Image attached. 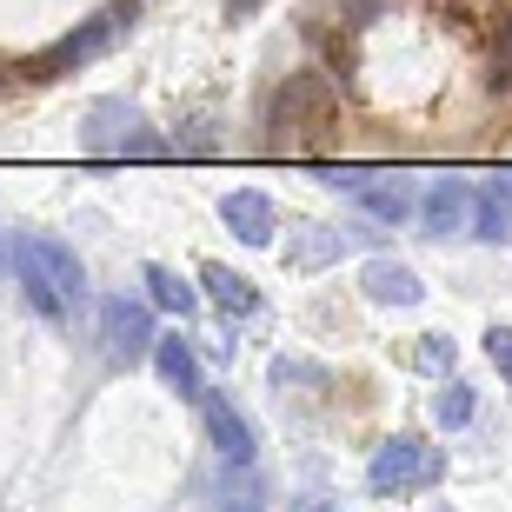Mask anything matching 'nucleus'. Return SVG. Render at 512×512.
<instances>
[{"mask_svg": "<svg viewBox=\"0 0 512 512\" xmlns=\"http://www.w3.org/2000/svg\"><path fill=\"white\" fill-rule=\"evenodd\" d=\"M14 273H20V293L34 300V313H47V320H67L87 300V273H80L74 247L54 240V233H20Z\"/></svg>", "mask_w": 512, "mask_h": 512, "instance_id": "f257e3e1", "label": "nucleus"}, {"mask_svg": "<svg viewBox=\"0 0 512 512\" xmlns=\"http://www.w3.org/2000/svg\"><path fill=\"white\" fill-rule=\"evenodd\" d=\"M340 133V94L326 74H286L273 94V153H320Z\"/></svg>", "mask_w": 512, "mask_h": 512, "instance_id": "f03ea898", "label": "nucleus"}, {"mask_svg": "<svg viewBox=\"0 0 512 512\" xmlns=\"http://www.w3.org/2000/svg\"><path fill=\"white\" fill-rule=\"evenodd\" d=\"M133 20H140V0H114L107 14L80 20L74 34H60L54 47H40V54L20 67V80H60V74H74V67H87V60L107 54V47H114V40L133 27Z\"/></svg>", "mask_w": 512, "mask_h": 512, "instance_id": "7ed1b4c3", "label": "nucleus"}, {"mask_svg": "<svg viewBox=\"0 0 512 512\" xmlns=\"http://www.w3.org/2000/svg\"><path fill=\"white\" fill-rule=\"evenodd\" d=\"M439 479H446V453H439V446H426L419 433L386 439L380 453H373V466H366V486H373L380 499L419 493V486H439Z\"/></svg>", "mask_w": 512, "mask_h": 512, "instance_id": "20e7f679", "label": "nucleus"}, {"mask_svg": "<svg viewBox=\"0 0 512 512\" xmlns=\"http://www.w3.org/2000/svg\"><path fill=\"white\" fill-rule=\"evenodd\" d=\"M80 147L100 153V160H153V153H160V133H147L140 107H127V100H94Z\"/></svg>", "mask_w": 512, "mask_h": 512, "instance_id": "39448f33", "label": "nucleus"}, {"mask_svg": "<svg viewBox=\"0 0 512 512\" xmlns=\"http://www.w3.org/2000/svg\"><path fill=\"white\" fill-rule=\"evenodd\" d=\"M153 346H160V333H153L147 306L127 300V293H120V300H100V353H107V360L114 366H140Z\"/></svg>", "mask_w": 512, "mask_h": 512, "instance_id": "423d86ee", "label": "nucleus"}, {"mask_svg": "<svg viewBox=\"0 0 512 512\" xmlns=\"http://www.w3.org/2000/svg\"><path fill=\"white\" fill-rule=\"evenodd\" d=\"M419 220L433 240H459V233H479V193L466 180H433V193L419 200Z\"/></svg>", "mask_w": 512, "mask_h": 512, "instance_id": "0eeeda50", "label": "nucleus"}, {"mask_svg": "<svg viewBox=\"0 0 512 512\" xmlns=\"http://www.w3.org/2000/svg\"><path fill=\"white\" fill-rule=\"evenodd\" d=\"M200 419H207L213 453L233 459V466H247V459H253V426L233 413V399H227V393H200Z\"/></svg>", "mask_w": 512, "mask_h": 512, "instance_id": "6e6552de", "label": "nucleus"}, {"mask_svg": "<svg viewBox=\"0 0 512 512\" xmlns=\"http://www.w3.org/2000/svg\"><path fill=\"white\" fill-rule=\"evenodd\" d=\"M200 286H207V300L220 306V313H233V320L260 313V286H253L247 273H233L227 260H200Z\"/></svg>", "mask_w": 512, "mask_h": 512, "instance_id": "1a4fd4ad", "label": "nucleus"}, {"mask_svg": "<svg viewBox=\"0 0 512 512\" xmlns=\"http://www.w3.org/2000/svg\"><path fill=\"white\" fill-rule=\"evenodd\" d=\"M360 286H366V300H373V306H419V300H426L419 273H413V266H399V260H366Z\"/></svg>", "mask_w": 512, "mask_h": 512, "instance_id": "9d476101", "label": "nucleus"}, {"mask_svg": "<svg viewBox=\"0 0 512 512\" xmlns=\"http://www.w3.org/2000/svg\"><path fill=\"white\" fill-rule=\"evenodd\" d=\"M220 220L233 227L240 247H266V240H273V200H266V193H227V200H220Z\"/></svg>", "mask_w": 512, "mask_h": 512, "instance_id": "9b49d317", "label": "nucleus"}, {"mask_svg": "<svg viewBox=\"0 0 512 512\" xmlns=\"http://www.w3.org/2000/svg\"><path fill=\"white\" fill-rule=\"evenodd\" d=\"M346 247H353V233H340V227H300L286 240V266H293V273H313V266L340 260Z\"/></svg>", "mask_w": 512, "mask_h": 512, "instance_id": "f8f14e48", "label": "nucleus"}, {"mask_svg": "<svg viewBox=\"0 0 512 512\" xmlns=\"http://www.w3.org/2000/svg\"><path fill=\"white\" fill-rule=\"evenodd\" d=\"M153 366H160V380H167L180 399H200V393H207V386H200V360H193V346L180 340V333H167V340L153 346Z\"/></svg>", "mask_w": 512, "mask_h": 512, "instance_id": "ddd939ff", "label": "nucleus"}, {"mask_svg": "<svg viewBox=\"0 0 512 512\" xmlns=\"http://www.w3.org/2000/svg\"><path fill=\"white\" fill-rule=\"evenodd\" d=\"M479 240H512V173L479 187Z\"/></svg>", "mask_w": 512, "mask_h": 512, "instance_id": "4468645a", "label": "nucleus"}, {"mask_svg": "<svg viewBox=\"0 0 512 512\" xmlns=\"http://www.w3.org/2000/svg\"><path fill=\"white\" fill-rule=\"evenodd\" d=\"M147 286H153V306H167V313H180V320L200 313V286H187L173 266H147Z\"/></svg>", "mask_w": 512, "mask_h": 512, "instance_id": "2eb2a0df", "label": "nucleus"}, {"mask_svg": "<svg viewBox=\"0 0 512 512\" xmlns=\"http://www.w3.org/2000/svg\"><path fill=\"white\" fill-rule=\"evenodd\" d=\"M406 360L419 366V373H453V360H459V346L446 340V333H419V346L406 353Z\"/></svg>", "mask_w": 512, "mask_h": 512, "instance_id": "dca6fc26", "label": "nucleus"}, {"mask_svg": "<svg viewBox=\"0 0 512 512\" xmlns=\"http://www.w3.org/2000/svg\"><path fill=\"white\" fill-rule=\"evenodd\" d=\"M433 419H439V426H466V419H473V386L446 380V386H439V399H433Z\"/></svg>", "mask_w": 512, "mask_h": 512, "instance_id": "f3484780", "label": "nucleus"}, {"mask_svg": "<svg viewBox=\"0 0 512 512\" xmlns=\"http://www.w3.org/2000/svg\"><path fill=\"white\" fill-rule=\"evenodd\" d=\"M273 386H326V373L306 360H273Z\"/></svg>", "mask_w": 512, "mask_h": 512, "instance_id": "a211bd4d", "label": "nucleus"}, {"mask_svg": "<svg viewBox=\"0 0 512 512\" xmlns=\"http://www.w3.org/2000/svg\"><path fill=\"white\" fill-rule=\"evenodd\" d=\"M486 360H493L499 380L512 386V326H493V333H486Z\"/></svg>", "mask_w": 512, "mask_h": 512, "instance_id": "6ab92c4d", "label": "nucleus"}, {"mask_svg": "<svg viewBox=\"0 0 512 512\" xmlns=\"http://www.w3.org/2000/svg\"><path fill=\"white\" fill-rule=\"evenodd\" d=\"M493 80H499V87H512V20H506V40L493 47Z\"/></svg>", "mask_w": 512, "mask_h": 512, "instance_id": "aec40b11", "label": "nucleus"}, {"mask_svg": "<svg viewBox=\"0 0 512 512\" xmlns=\"http://www.w3.org/2000/svg\"><path fill=\"white\" fill-rule=\"evenodd\" d=\"M340 7H346L353 20H380V7H386V0H340Z\"/></svg>", "mask_w": 512, "mask_h": 512, "instance_id": "412c9836", "label": "nucleus"}, {"mask_svg": "<svg viewBox=\"0 0 512 512\" xmlns=\"http://www.w3.org/2000/svg\"><path fill=\"white\" fill-rule=\"evenodd\" d=\"M260 7H266V0H227V20H253Z\"/></svg>", "mask_w": 512, "mask_h": 512, "instance_id": "4be33fe9", "label": "nucleus"}, {"mask_svg": "<svg viewBox=\"0 0 512 512\" xmlns=\"http://www.w3.org/2000/svg\"><path fill=\"white\" fill-rule=\"evenodd\" d=\"M426 7H446V14H453V0H426Z\"/></svg>", "mask_w": 512, "mask_h": 512, "instance_id": "5701e85b", "label": "nucleus"}, {"mask_svg": "<svg viewBox=\"0 0 512 512\" xmlns=\"http://www.w3.org/2000/svg\"><path fill=\"white\" fill-rule=\"evenodd\" d=\"M0 260H7V253H0Z\"/></svg>", "mask_w": 512, "mask_h": 512, "instance_id": "b1692460", "label": "nucleus"}]
</instances>
